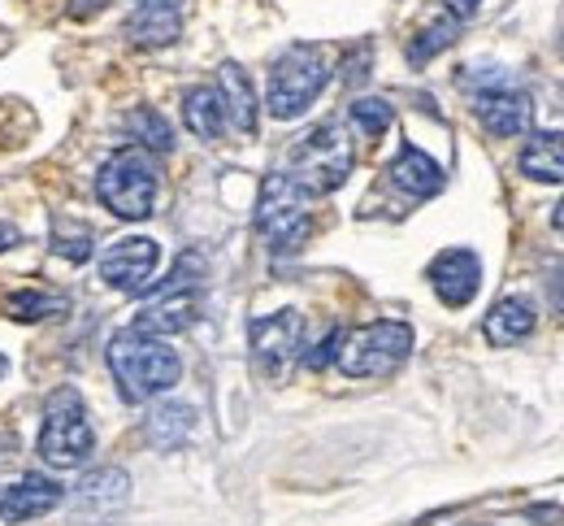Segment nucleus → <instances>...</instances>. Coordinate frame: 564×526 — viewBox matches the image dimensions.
<instances>
[{
  "instance_id": "0eeeda50",
  "label": "nucleus",
  "mask_w": 564,
  "mask_h": 526,
  "mask_svg": "<svg viewBox=\"0 0 564 526\" xmlns=\"http://www.w3.org/2000/svg\"><path fill=\"white\" fill-rule=\"evenodd\" d=\"M308 196L291 174H270L257 201V230L274 253H291L308 239Z\"/></svg>"
},
{
  "instance_id": "2f4dec72",
  "label": "nucleus",
  "mask_w": 564,
  "mask_h": 526,
  "mask_svg": "<svg viewBox=\"0 0 564 526\" xmlns=\"http://www.w3.org/2000/svg\"><path fill=\"white\" fill-rule=\"evenodd\" d=\"M135 4H174V9H183V0H135Z\"/></svg>"
},
{
  "instance_id": "f8f14e48",
  "label": "nucleus",
  "mask_w": 564,
  "mask_h": 526,
  "mask_svg": "<svg viewBox=\"0 0 564 526\" xmlns=\"http://www.w3.org/2000/svg\"><path fill=\"white\" fill-rule=\"evenodd\" d=\"M131 501V479L122 470H91L70 496V509L78 523H109L127 509Z\"/></svg>"
},
{
  "instance_id": "a211bd4d",
  "label": "nucleus",
  "mask_w": 564,
  "mask_h": 526,
  "mask_svg": "<svg viewBox=\"0 0 564 526\" xmlns=\"http://www.w3.org/2000/svg\"><path fill=\"white\" fill-rule=\"evenodd\" d=\"M521 174L539 183H564V136L561 131H534L521 149Z\"/></svg>"
},
{
  "instance_id": "f3484780",
  "label": "nucleus",
  "mask_w": 564,
  "mask_h": 526,
  "mask_svg": "<svg viewBox=\"0 0 564 526\" xmlns=\"http://www.w3.org/2000/svg\"><path fill=\"white\" fill-rule=\"evenodd\" d=\"M178 31H183V13L174 4H140L135 18L127 22L131 44H140V49H165L178 40Z\"/></svg>"
},
{
  "instance_id": "7c9ffc66",
  "label": "nucleus",
  "mask_w": 564,
  "mask_h": 526,
  "mask_svg": "<svg viewBox=\"0 0 564 526\" xmlns=\"http://www.w3.org/2000/svg\"><path fill=\"white\" fill-rule=\"evenodd\" d=\"M552 304H556V309L564 313V270L556 275V283H552Z\"/></svg>"
},
{
  "instance_id": "c85d7f7f",
  "label": "nucleus",
  "mask_w": 564,
  "mask_h": 526,
  "mask_svg": "<svg viewBox=\"0 0 564 526\" xmlns=\"http://www.w3.org/2000/svg\"><path fill=\"white\" fill-rule=\"evenodd\" d=\"M100 9H105V0H74L70 4L74 18H91V13H100Z\"/></svg>"
},
{
  "instance_id": "9d476101",
  "label": "nucleus",
  "mask_w": 564,
  "mask_h": 526,
  "mask_svg": "<svg viewBox=\"0 0 564 526\" xmlns=\"http://www.w3.org/2000/svg\"><path fill=\"white\" fill-rule=\"evenodd\" d=\"M474 114H478V122H482L491 136L517 140V136L530 131L534 105H530V96H525L521 87H512L508 78H491V83L474 96Z\"/></svg>"
},
{
  "instance_id": "dca6fc26",
  "label": "nucleus",
  "mask_w": 564,
  "mask_h": 526,
  "mask_svg": "<svg viewBox=\"0 0 564 526\" xmlns=\"http://www.w3.org/2000/svg\"><path fill=\"white\" fill-rule=\"evenodd\" d=\"M534 322H539L534 318V304L525 301V297H503V301L491 304L482 331H487V340H491L495 348H508V344L525 340L534 331Z\"/></svg>"
},
{
  "instance_id": "5701e85b",
  "label": "nucleus",
  "mask_w": 564,
  "mask_h": 526,
  "mask_svg": "<svg viewBox=\"0 0 564 526\" xmlns=\"http://www.w3.org/2000/svg\"><path fill=\"white\" fill-rule=\"evenodd\" d=\"M456 31H460V18L443 13L438 22H430L422 35H417V40L409 44V62H413V66H425V62H430L434 53H443V49H447V44L456 40Z\"/></svg>"
},
{
  "instance_id": "aec40b11",
  "label": "nucleus",
  "mask_w": 564,
  "mask_h": 526,
  "mask_svg": "<svg viewBox=\"0 0 564 526\" xmlns=\"http://www.w3.org/2000/svg\"><path fill=\"white\" fill-rule=\"evenodd\" d=\"M183 122L196 140H217L226 131V105L217 87H192L183 96Z\"/></svg>"
},
{
  "instance_id": "a878e982",
  "label": "nucleus",
  "mask_w": 564,
  "mask_h": 526,
  "mask_svg": "<svg viewBox=\"0 0 564 526\" xmlns=\"http://www.w3.org/2000/svg\"><path fill=\"white\" fill-rule=\"evenodd\" d=\"M53 248L70 261H87L91 257V226H70V223H57L53 226Z\"/></svg>"
},
{
  "instance_id": "ddd939ff",
  "label": "nucleus",
  "mask_w": 564,
  "mask_h": 526,
  "mask_svg": "<svg viewBox=\"0 0 564 526\" xmlns=\"http://www.w3.org/2000/svg\"><path fill=\"white\" fill-rule=\"evenodd\" d=\"M430 288L447 309H465L482 288V261L469 248H447L430 261Z\"/></svg>"
},
{
  "instance_id": "393cba45",
  "label": "nucleus",
  "mask_w": 564,
  "mask_h": 526,
  "mask_svg": "<svg viewBox=\"0 0 564 526\" xmlns=\"http://www.w3.org/2000/svg\"><path fill=\"white\" fill-rule=\"evenodd\" d=\"M348 114H352L356 131H365L369 140H378V136L395 122V109H391L382 96H360V100H352V109H348Z\"/></svg>"
},
{
  "instance_id": "f257e3e1",
  "label": "nucleus",
  "mask_w": 564,
  "mask_h": 526,
  "mask_svg": "<svg viewBox=\"0 0 564 526\" xmlns=\"http://www.w3.org/2000/svg\"><path fill=\"white\" fill-rule=\"evenodd\" d=\"M109 371H113L122 400L143 405V400H152V396H161V391H170L178 383L183 362L161 335H143V331L131 326V331L109 340Z\"/></svg>"
},
{
  "instance_id": "423d86ee",
  "label": "nucleus",
  "mask_w": 564,
  "mask_h": 526,
  "mask_svg": "<svg viewBox=\"0 0 564 526\" xmlns=\"http://www.w3.org/2000/svg\"><path fill=\"white\" fill-rule=\"evenodd\" d=\"M326 78H330V71H326L322 49H313V44H291L279 62H274V71H270V114H274L279 122L300 118V114L322 96Z\"/></svg>"
},
{
  "instance_id": "473e14b6",
  "label": "nucleus",
  "mask_w": 564,
  "mask_h": 526,
  "mask_svg": "<svg viewBox=\"0 0 564 526\" xmlns=\"http://www.w3.org/2000/svg\"><path fill=\"white\" fill-rule=\"evenodd\" d=\"M552 223H556V230H561V235H564V201H561V205H556V218H552Z\"/></svg>"
},
{
  "instance_id": "cd10ccee",
  "label": "nucleus",
  "mask_w": 564,
  "mask_h": 526,
  "mask_svg": "<svg viewBox=\"0 0 564 526\" xmlns=\"http://www.w3.org/2000/svg\"><path fill=\"white\" fill-rule=\"evenodd\" d=\"M478 4H482V0H447V13L465 22V18H474V13H478Z\"/></svg>"
},
{
  "instance_id": "412c9836",
  "label": "nucleus",
  "mask_w": 564,
  "mask_h": 526,
  "mask_svg": "<svg viewBox=\"0 0 564 526\" xmlns=\"http://www.w3.org/2000/svg\"><path fill=\"white\" fill-rule=\"evenodd\" d=\"M192 427H196L192 405H161V409H152V418H148L143 431H148V440L156 449H178V444H187Z\"/></svg>"
},
{
  "instance_id": "b1692460",
  "label": "nucleus",
  "mask_w": 564,
  "mask_h": 526,
  "mask_svg": "<svg viewBox=\"0 0 564 526\" xmlns=\"http://www.w3.org/2000/svg\"><path fill=\"white\" fill-rule=\"evenodd\" d=\"M9 318L13 322H40V318H57V313H66L70 301L66 297H48V292H18V297H9Z\"/></svg>"
},
{
  "instance_id": "f704fd0d",
  "label": "nucleus",
  "mask_w": 564,
  "mask_h": 526,
  "mask_svg": "<svg viewBox=\"0 0 564 526\" xmlns=\"http://www.w3.org/2000/svg\"><path fill=\"white\" fill-rule=\"evenodd\" d=\"M561 49H564V40H561Z\"/></svg>"
},
{
  "instance_id": "20e7f679",
  "label": "nucleus",
  "mask_w": 564,
  "mask_h": 526,
  "mask_svg": "<svg viewBox=\"0 0 564 526\" xmlns=\"http://www.w3.org/2000/svg\"><path fill=\"white\" fill-rule=\"evenodd\" d=\"M413 353V326L409 322H369L339 340V371L348 378H387L395 375Z\"/></svg>"
},
{
  "instance_id": "4468645a",
  "label": "nucleus",
  "mask_w": 564,
  "mask_h": 526,
  "mask_svg": "<svg viewBox=\"0 0 564 526\" xmlns=\"http://www.w3.org/2000/svg\"><path fill=\"white\" fill-rule=\"evenodd\" d=\"M66 501V492H62V483H53L48 474H22L4 496H0V514L9 518V523H31V518H44V514H53L57 505Z\"/></svg>"
},
{
  "instance_id": "c756f323",
  "label": "nucleus",
  "mask_w": 564,
  "mask_h": 526,
  "mask_svg": "<svg viewBox=\"0 0 564 526\" xmlns=\"http://www.w3.org/2000/svg\"><path fill=\"white\" fill-rule=\"evenodd\" d=\"M18 239H22V235H18L13 226H9V223H0V253H4V248H13Z\"/></svg>"
},
{
  "instance_id": "39448f33",
  "label": "nucleus",
  "mask_w": 564,
  "mask_h": 526,
  "mask_svg": "<svg viewBox=\"0 0 564 526\" xmlns=\"http://www.w3.org/2000/svg\"><path fill=\"white\" fill-rule=\"evenodd\" d=\"M348 174H352V140L344 136L339 122H322V127H313L308 136L295 140V149H291V179L304 192L326 196V192L344 187Z\"/></svg>"
},
{
  "instance_id": "6ab92c4d",
  "label": "nucleus",
  "mask_w": 564,
  "mask_h": 526,
  "mask_svg": "<svg viewBox=\"0 0 564 526\" xmlns=\"http://www.w3.org/2000/svg\"><path fill=\"white\" fill-rule=\"evenodd\" d=\"M217 92H221V105H226V122H235V131L252 136L257 131V92L235 62L221 66V87Z\"/></svg>"
},
{
  "instance_id": "4be33fe9",
  "label": "nucleus",
  "mask_w": 564,
  "mask_h": 526,
  "mask_svg": "<svg viewBox=\"0 0 564 526\" xmlns=\"http://www.w3.org/2000/svg\"><path fill=\"white\" fill-rule=\"evenodd\" d=\"M127 131L135 136V144L148 152H170L174 149V131H170V122L156 114V109H135L131 118H127Z\"/></svg>"
},
{
  "instance_id": "f03ea898",
  "label": "nucleus",
  "mask_w": 564,
  "mask_h": 526,
  "mask_svg": "<svg viewBox=\"0 0 564 526\" xmlns=\"http://www.w3.org/2000/svg\"><path fill=\"white\" fill-rule=\"evenodd\" d=\"M96 196L109 214H118L127 223H143L156 210V161H152V152L140 149V144L113 152L96 174Z\"/></svg>"
},
{
  "instance_id": "7ed1b4c3",
  "label": "nucleus",
  "mask_w": 564,
  "mask_h": 526,
  "mask_svg": "<svg viewBox=\"0 0 564 526\" xmlns=\"http://www.w3.org/2000/svg\"><path fill=\"white\" fill-rule=\"evenodd\" d=\"M200 283H205V261L196 253H183L174 275L165 283H156V292L135 313V331L161 335V340L187 331L196 322V313H200Z\"/></svg>"
},
{
  "instance_id": "6e6552de",
  "label": "nucleus",
  "mask_w": 564,
  "mask_h": 526,
  "mask_svg": "<svg viewBox=\"0 0 564 526\" xmlns=\"http://www.w3.org/2000/svg\"><path fill=\"white\" fill-rule=\"evenodd\" d=\"M91 422H87V405L74 387H62L53 400H48V414H44V431H40V457L53 465V470H74L91 457Z\"/></svg>"
},
{
  "instance_id": "bb28decb",
  "label": "nucleus",
  "mask_w": 564,
  "mask_h": 526,
  "mask_svg": "<svg viewBox=\"0 0 564 526\" xmlns=\"http://www.w3.org/2000/svg\"><path fill=\"white\" fill-rule=\"evenodd\" d=\"M339 340H344V331H330L313 353H304V366H308V371H326V366L339 357Z\"/></svg>"
},
{
  "instance_id": "72a5a7b5",
  "label": "nucleus",
  "mask_w": 564,
  "mask_h": 526,
  "mask_svg": "<svg viewBox=\"0 0 564 526\" xmlns=\"http://www.w3.org/2000/svg\"><path fill=\"white\" fill-rule=\"evenodd\" d=\"M0 375H4V357H0Z\"/></svg>"
},
{
  "instance_id": "9b49d317",
  "label": "nucleus",
  "mask_w": 564,
  "mask_h": 526,
  "mask_svg": "<svg viewBox=\"0 0 564 526\" xmlns=\"http://www.w3.org/2000/svg\"><path fill=\"white\" fill-rule=\"evenodd\" d=\"M156 261H161L156 239H148V235H127V239H118V244L100 257V279H105L109 288L135 297V292H143V288L152 283Z\"/></svg>"
},
{
  "instance_id": "1a4fd4ad",
  "label": "nucleus",
  "mask_w": 564,
  "mask_h": 526,
  "mask_svg": "<svg viewBox=\"0 0 564 526\" xmlns=\"http://www.w3.org/2000/svg\"><path fill=\"white\" fill-rule=\"evenodd\" d=\"M252 357L257 371L270 378H286V371L304 357V318L295 309H279L252 322Z\"/></svg>"
},
{
  "instance_id": "2eb2a0df",
  "label": "nucleus",
  "mask_w": 564,
  "mask_h": 526,
  "mask_svg": "<svg viewBox=\"0 0 564 526\" xmlns=\"http://www.w3.org/2000/svg\"><path fill=\"white\" fill-rule=\"evenodd\" d=\"M391 183H395L404 196H413V201H430V196L443 192L447 179H443V165H438L430 152L404 144L400 157L391 161Z\"/></svg>"
}]
</instances>
